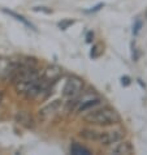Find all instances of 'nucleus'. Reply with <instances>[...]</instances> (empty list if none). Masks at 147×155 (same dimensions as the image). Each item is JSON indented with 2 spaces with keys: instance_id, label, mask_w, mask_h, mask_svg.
<instances>
[{
  "instance_id": "423d86ee",
  "label": "nucleus",
  "mask_w": 147,
  "mask_h": 155,
  "mask_svg": "<svg viewBox=\"0 0 147 155\" xmlns=\"http://www.w3.org/2000/svg\"><path fill=\"white\" fill-rule=\"evenodd\" d=\"M121 138H122L121 132H102L99 142L102 145H113L115 142L120 141Z\"/></svg>"
},
{
  "instance_id": "7ed1b4c3",
  "label": "nucleus",
  "mask_w": 147,
  "mask_h": 155,
  "mask_svg": "<svg viewBox=\"0 0 147 155\" xmlns=\"http://www.w3.org/2000/svg\"><path fill=\"white\" fill-rule=\"evenodd\" d=\"M48 84L50 82H47L43 77H39V78L37 80V82L26 91L25 97H26L28 99H35L38 97H41L43 93L47 91V89H48Z\"/></svg>"
},
{
  "instance_id": "20e7f679",
  "label": "nucleus",
  "mask_w": 147,
  "mask_h": 155,
  "mask_svg": "<svg viewBox=\"0 0 147 155\" xmlns=\"http://www.w3.org/2000/svg\"><path fill=\"white\" fill-rule=\"evenodd\" d=\"M60 106H61V101H60V99H56V101L51 102L50 104L44 106L42 110H39V114H38V115H39V119L43 120V121H46V120L51 119L59 111Z\"/></svg>"
},
{
  "instance_id": "1a4fd4ad",
  "label": "nucleus",
  "mask_w": 147,
  "mask_h": 155,
  "mask_svg": "<svg viewBox=\"0 0 147 155\" xmlns=\"http://www.w3.org/2000/svg\"><path fill=\"white\" fill-rule=\"evenodd\" d=\"M100 134H102V132L94 130V129H83L80 133V136L82 138L89 140V141H96V142H99V140H100Z\"/></svg>"
},
{
  "instance_id": "6e6552de",
  "label": "nucleus",
  "mask_w": 147,
  "mask_h": 155,
  "mask_svg": "<svg viewBox=\"0 0 147 155\" xmlns=\"http://www.w3.org/2000/svg\"><path fill=\"white\" fill-rule=\"evenodd\" d=\"M16 120H17V123L18 124H21V125H24L26 128L33 127V117L28 112H25V111H21V112L17 114L16 115Z\"/></svg>"
},
{
  "instance_id": "9d476101",
  "label": "nucleus",
  "mask_w": 147,
  "mask_h": 155,
  "mask_svg": "<svg viewBox=\"0 0 147 155\" xmlns=\"http://www.w3.org/2000/svg\"><path fill=\"white\" fill-rule=\"evenodd\" d=\"M70 153L74 154V155H81V154L87 155V154H90V150L86 149L85 146L78 145V143H73V145L70 146Z\"/></svg>"
},
{
  "instance_id": "f257e3e1",
  "label": "nucleus",
  "mask_w": 147,
  "mask_h": 155,
  "mask_svg": "<svg viewBox=\"0 0 147 155\" xmlns=\"http://www.w3.org/2000/svg\"><path fill=\"white\" fill-rule=\"evenodd\" d=\"M85 120L90 124L95 125H112L120 121V116L111 107H103L100 110H95L85 116Z\"/></svg>"
},
{
  "instance_id": "4468645a",
  "label": "nucleus",
  "mask_w": 147,
  "mask_h": 155,
  "mask_svg": "<svg viewBox=\"0 0 147 155\" xmlns=\"http://www.w3.org/2000/svg\"><path fill=\"white\" fill-rule=\"evenodd\" d=\"M121 84L128 86L129 84H130V78H129V77H122V78H121Z\"/></svg>"
},
{
  "instance_id": "0eeeda50",
  "label": "nucleus",
  "mask_w": 147,
  "mask_h": 155,
  "mask_svg": "<svg viewBox=\"0 0 147 155\" xmlns=\"http://www.w3.org/2000/svg\"><path fill=\"white\" fill-rule=\"evenodd\" d=\"M132 151H133L132 145L129 142H121V140L115 142L113 146L111 147L112 154H130Z\"/></svg>"
},
{
  "instance_id": "2eb2a0df",
  "label": "nucleus",
  "mask_w": 147,
  "mask_h": 155,
  "mask_svg": "<svg viewBox=\"0 0 147 155\" xmlns=\"http://www.w3.org/2000/svg\"><path fill=\"white\" fill-rule=\"evenodd\" d=\"M93 37H94V35H93V33L90 31V33L87 34V37H86V42H89V43H90V42H91V38H93Z\"/></svg>"
},
{
  "instance_id": "9b49d317",
  "label": "nucleus",
  "mask_w": 147,
  "mask_h": 155,
  "mask_svg": "<svg viewBox=\"0 0 147 155\" xmlns=\"http://www.w3.org/2000/svg\"><path fill=\"white\" fill-rule=\"evenodd\" d=\"M3 12H4V13H7V15H9V16H12V17H15V18H16L17 21H21V22H22L24 25H26L28 28H33V29H34V26H33V25L30 24L28 20H25V18H24V17L21 16V15H17V13H15V12H12V11H8V9H3Z\"/></svg>"
},
{
  "instance_id": "ddd939ff",
  "label": "nucleus",
  "mask_w": 147,
  "mask_h": 155,
  "mask_svg": "<svg viewBox=\"0 0 147 155\" xmlns=\"http://www.w3.org/2000/svg\"><path fill=\"white\" fill-rule=\"evenodd\" d=\"M70 24H73L72 21H65V22H63V24H59V26L63 30H65V29H67V26H69Z\"/></svg>"
},
{
  "instance_id": "39448f33",
  "label": "nucleus",
  "mask_w": 147,
  "mask_h": 155,
  "mask_svg": "<svg viewBox=\"0 0 147 155\" xmlns=\"http://www.w3.org/2000/svg\"><path fill=\"white\" fill-rule=\"evenodd\" d=\"M61 76H63V69L57 65H48L44 69V73H43V78L47 82H55Z\"/></svg>"
},
{
  "instance_id": "dca6fc26",
  "label": "nucleus",
  "mask_w": 147,
  "mask_h": 155,
  "mask_svg": "<svg viewBox=\"0 0 147 155\" xmlns=\"http://www.w3.org/2000/svg\"><path fill=\"white\" fill-rule=\"evenodd\" d=\"M3 95H4V93L0 91V103H2V101H3Z\"/></svg>"
},
{
  "instance_id": "f8f14e48",
  "label": "nucleus",
  "mask_w": 147,
  "mask_h": 155,
  "mask_svg": "<svg viewBox=\"0 0 147 155\" xmlns=\"http://www.w3.org/2000/svg\"><path fill=\"white\" fill-rule=\"evenodd\" d=\"M100 103V99L96 98V99H90V101H86V102H82V104L80 106V111L81 112H83V111L86 110H89L90 107H94V106H96Z\"/></svg>"
},
{
  "instance_id": "f03ea898",
  "label": "nucleus",
  "mask_w": 147,
  "mask_h": 155,
  "mask_svg": "<svg viewBox=\"0 0 147 155\" xmlns=\"http://www.w3.org/2000/svg\"><path fill=\"white\" fill-rule=\"evenodd\" d=\"M82 89H83V81L76 76H72L69 77V80L67 81L65 86H64V95L67 98L76 99L77 97H80Z\"/></svg>"
}]
</instances>
